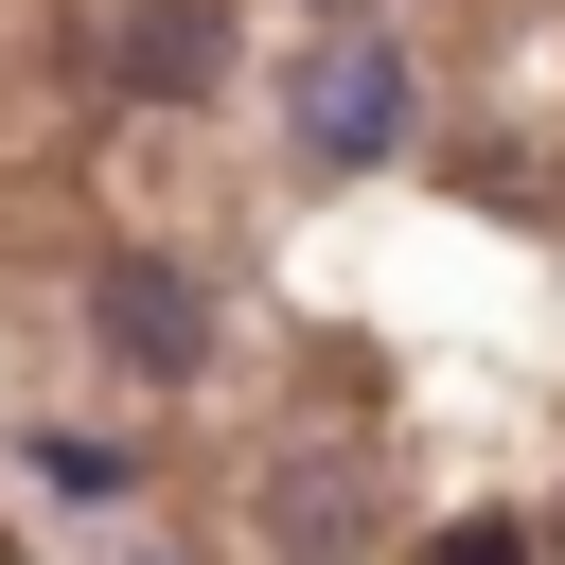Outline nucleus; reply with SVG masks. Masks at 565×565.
I'll return each mask as SVG.
<instances>
[{
  "label": "nucleus",
  "mask_w": 565,
  "mask_h": 565,
  "mask_svg": "<svg viewBox=\"0 0 565 565\" xmlns=\"http://www.w3.org/2000/svg\"><path fill=\"white\" fill-rule=\"evenodd\" d=\"M406 106H424V88H406V53H388L371 18H353V35H318V53H300V88H282L300 159H335V177H353V159H406Z\"/></svg>",
  "instance_id": "obj_1"
},
{
  "label": "nucleus",
  "mask_w": 565,
  "mask_h": 565,
  "mask_svg": "<svg viewBox=\"0 0 565 565\" xmlns=\"http://www.w3.org/2000/svg\"><path fill=\"white\" fill-rule=\"evenodd\" d=\"M88 318H106V353H124L141 388H194V371H212V300H194L177 265H106Z\"/></svg>",
  "instance_id": "obj_2"
},
{
  "label": "nucleus",
  "mask_w": 565,
  "mask_h": 565,
  "mask_svg": "<svg viewBox=\"0 0 565 565\" xmlns=\"http://www.w3.org/2000/svg\"><path fill=\"white\" fill-rule=\"evenodd\" d=\"M124 88H141V106L230 88V0H124Z\"/></svg>",
  "instance_id": "obj_3"
},
{
  "label": "nucleus",
  "mask_w": 565,
  "mask_h": 565,
  "mask_svg": "<svg viewBox=\"0 0 565 565\" xmlns=\"http://www.w3.org/2000/svg\"><path fill=\"white\" fill-rule=\"evenodd\" d=\"M265 530H282L300 565H335V547L371 530V459H282V477H265Z\"/></svg>",
  "instance_id": "obj_4"
},
{
  "label": "nucleus",
  "mask_w": 565,
  "mask_h": 565,
  "mask_svg": "<svg viewBox=\"0 0 565 565\" xmlns=\"http://www.w3.org/2000/svg\"><path fill=\"white\" fill-rule=\"evenodd\" d=\"M35 477H53V494H124V441H71V424H35Z\"/></svg>",
  "instance_id": "obj_5"
},
{
  "label": "nucleus",
  "mask_w": 565,
  "mask_h": 565,
  "mask_svg": "<svg viewBox=\"0 0 565 565\" xmlns=\"http://www.w3.org/2000/svg\"><path fill=\"white\" fill-rule=\"evenodd\" d=\"M424 565H530V530L512 512H459V530H424Z\"/></svg>",
  "instance_id": "obj_6"
},
{
  "label": "nucleus",
  "mask_w": 565,
  "mask_h": 565,
  "mask_svg": "<svg viewBox=\"0 0 565 565\" xmlns=\"http://www.w3.org/2000/svg\"><path fill=\"white\" fill-rule=\"evenodd\" d=\"M318 18H335V35H353V0H318Z\"/></svg>",
  "instance_id": "obj_7"
}]
</instances>
